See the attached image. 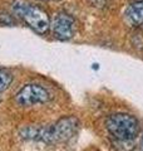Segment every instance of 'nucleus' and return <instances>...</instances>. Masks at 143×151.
Listing matches in <instances>:
<instances>
[{"label":"nucleus","mask_w":143,"mask_h":151,"mask_svg":"<svg viewBox=\"0 0 143 151\" xmlns=\"http://www.w3.org/2000/svg\"><path fill=\"white\" fill-rule=\"evenodd\" d=\"M106 130L118 142L134 141L141 132V124L136 116L126 112L112 113L106 119Z\"/></svg>","instance_id":"nucleus-2"},{"label":"nucleus","mask_w":143,"mask_h":151,"mask_svg":"<svg viewBox=\"0 0 143 151\" xmlns=\"http://www.w3.org/2000/svg\"><path fill=\"white\" fill-rule=\"evenodd\" d=\"M13 14L21 19L25 24L38 34H45L50 28V17L43 8L31 4L28 0H13Z\"/></svg>","instance_id":"nucleus-3"},{"label":"nucleus","mask_w":143,"mask_h":151,"mask_svg":"<svg viewBox=\"0 0 143 151\" xmlns=\"http://www.w3.org/2000/svg\"><path fill=\"white\" fill-rule=\"evenodd\" d=\"M79 120L75 116H63L51 125H33L20 129L19 136L23 140L55 145L66 142L79 131Z\"/></svg>","instance_id":"nucleus-1"},{"label":"nucleus","mask_w":143,"mask_h":151,"mask_svg":"<svg viewBox=\"0 0 143 151\" xmlns=\"http://www.w3.org/2000/svg\"><path fill=\"white\" fill-rule=\"evenodd\" d=\"M13 82V74L9 70L0 68V93L10 87Z\"/></svg>","instance_id":"nucleus-7"},{"label":"nucleus","mask_w":143,"mask_h":151,"mask_svg":"<svg viewBox=\"0 0 143 151\" xmlns=\"http://www.w3.org/2000/svg\"><path fill=\"white\" fill-rule=\"evenodd\" d=\"M89 1L92 3V5L97 6V8H104L111 3V0H89Z\"/></svg>","instance_id":"nucleus-9"},{"label":"nucleus","mask_w":143,"mask_h":151,"mask_svg":"<svg viewBox=\"0 0 143 151\" xmlns=\"http://www.w3.org/2000/svg\"><path fill=\"white\" fill-rule=\"evenodd\" d=\"M50 100V92L45 87L36 83H29L23 86L14 96V101L20 107H30L40 105V103H46Z\"/></svg>","instance_id":"nucleus-4"},{"label":"nucleus","mask_w":143,"mask_h":151,"mask_svg":"<svg viewBox=\"0 0 143 151\" xmlns=\"http://www.w3.org/2000/svg\"><path fill=\"white\" fill-rule=\"evenodd\" d=\"M0 23L5 25H14L15 24V17L8 13L6 10H0Z\"/></svg>","instance_id":"nucleus-8"},{"label":"nucleus","mask_w":143,"mask_h":151,"mask_svg":"<svg viewBox=\"0 0 143 151\" xmlns=\"http://www.w3.org/2000/svg\"><path fill=\"white\" fill-rule=\"evenodd\" d=\"M3 101V97H1V93H0V102Z\"/></svg>","instance_id":"nucleus-10"},{"label":"nucleus","mask_w":143,"mask_h":151,"mask_svg":"<svg viewBox=\"0 0 143 151\" xmlns=\"http://www.w3.org/2000/svg\"><path fill=\"white\" fill-rule=\"evenodd\" d=\"M124 17L128 24L133 27L143 25V0H137L131 5H128Z\"/></svg>","instance_id":"nucleus-6"},{"label":"nucleus","mask_w":143,"mask_h":151,"mask_svg":"<svg viewBox=\"0 0 143 151\" xmlns=\"http://www.w3.org/2000/svg\"><path fill=\"white\" fill-rule=\"evenodd\" d=\"M53 35L59 40H69L75 32V20L70 14L59 12L50 23Z\"/></svg>","instance_id":"nucleus-5"},{"label":"nucleus","mask_w":143,"mask_h":151,"mask_svg":"<svg viewBox=\"0 0 143 151\" xmlns=\"http://www.w3.org/2000/svg\"><path fill=\"white\" fill-rule=\"evenodd\" d=\"M49 1H50V0H49Z\"/></svg>","instance_id":"nucleus-11"}]
</instances>
